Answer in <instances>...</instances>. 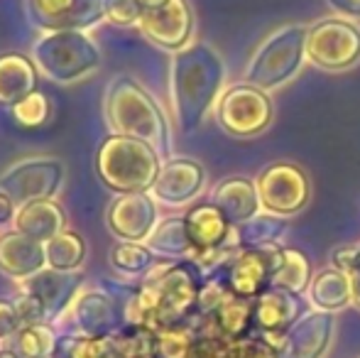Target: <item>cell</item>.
Returning a JSON list of instances; mask_svg holds the SVG:
<instances>
[{
    "label": "cell",
    "mask_w": 360,
    "mask_h": 358,
    "mask_svg": "<svg viewBox=\"0 0 360 358\" xmlns=\"http://www.w3.org/2000/svg\"><path fill=\"white\" fill-rule=\"evenodd\" d=\"M272 265H275V245L272 248H240L231 263L221 270V280L231 295L255 302L262 292L272 287Z\"/></svg>",
    "instance_id": "9a60e30c"
},
{
    "label": "cell",
    "mask_w": 360,
    "mask_h": 358,
    "mask_svg": "<svg viewBox=\"0 0 360 358\" xmlns=\"http://www.w3.org/2000/svg\"><path fill=\"white\" fill-rule=\"evenodd\" d=\"M138 27L152 44L176 54L191 44L194 10L189 0H167L157 8H145Z\"/></svg>",
    "instance_id": "4fadbf2b"
},
{
    "label": "cell",
    "mask_w": 360,
    "mask_h": 358,
    "mask_svg": "<svg viewBox=\"0 0 360 358\" xmlns=\"http://www.w3.org/2000/svg\"><path fill=\"white\" fill-rule=\"evenodd\" d=\"M331 268L346 272L348 277H353L360 272V243H348L338 245L331 250Z\"/></svg>",
    "instance_id": "74e56055"
},
{
    "label": "cell",
    "mask_w": 360,
    "mask_h": 358,
    "mask_svg": "<svg viewBox=\"0 0 360 358\" xmlns=\"http://www.w3.org/2000/svg\"><path fill=\"white\" fill-rule=\"evenodd\" d=\"M206 277L191 260H160L143 282L155 290L160 302V324H189L196 314V302Z\"/></svg>",
    "instance_id": "8992f818"
},
{
    "label": "cell",
    "mask_w": 360,
    "mask_h": 358,
    "mask_svg": "<svg viewBox=\"0 0 360 358\" xmlns=\"http://www.w3.org/2000/svg\"><path fill=\"white\" fill-rule=\"evenodd\" d=\"M309 300H311L314 309L319 312H336L346 309L348 305H353L351 295V277L346 272L336 268H323L314 275L311 285H309Z\"/></svg>",
    "instance_id": "484cf974"
},
{
    "label": "cell",
    "mask_w": 360,
    "mask_h": 358,
    "mask_svg": "<svg viewBox=\"0 0 360 358\" xmlns=\"http://www.w3.org/2000/svg\"><path fill=\"white\" fill-rule=\"evenodd\" d=\"M18 287L32 292V295H37L44 302L49 324H54V321L62 319V314L69 309L74 297L84 287V275L81 272H59L52 268H44L34 277H30V280L18 282Z\"/></svg>",
    "instance_id": "ffe728a7"
},
{
    "label": "cell",
    "mask_w": 360,
    "mask_h": 358,
    "mask_svg": "<svg viewBox=\"0 0 360 358\" xmlns=\"http://www.w3.org/2000/svg\"><path fill=\"white\" fill-rule=\"evenodd\" d=\"M49 110H52L49 98L44 94H39V91H34L27 98L20 101L18 106H13V118L25 128H39V125H44L49 120Z\"/></svg>",
    "instance_id": "e575fe53"
},
{
    "label": "cell",
    "mask_w": 360,
    "mask_h": 358,
    "mask_svg": "<svg viewBox=\"0 0 360 358\" xmlns=\"http://www.w3.org/2000/svg\"><path fill=\"white\" fill-rule=\"evenodd\" d=\"M67 181V165L59 158H25L0 174V191L18 206L54 199Z\"/></svg>",
    "instance_id": "9c48e42d"
},
{
    "label": "cell",
    "mask_w": 360,
    "mask_h": 358,
    "mask_svg": "<svg viewBox=\"0 0 360 358\" xmlns=\"http://www.w3.org/2000/svg\"><path fill=\"white\" fill-rule=\"evenodd\" d=\"M13 229L39 243H47L54 236L67 231V214L57 199H42L32 204L18 206Z\"/></svg>",
    "instance_id": "603a6c76"
},
{
    "label": "cell",
    "mask_w": 360,
    "mask_h": 358,
    "mask_svg": "<svg viewBox=\"0 0 360 358\" xmlns=\"http://www.w3.org/2000/svg\"><path fill=\"white\" fill-rule=\"evenodd\" d=\"M307 62V27L285 25L260 44L245 67V82L265 91L292 82Z\"/></svg>",
    "instance_id": "5b68a950"
},
{
    "label": "cell",
    "mask_w": 360,
    "mask_h": 358,
    "mask_svg": "<svg viewBox=\"0 0 360 358\" xmlns=\"http://www.w3.org/2000/svg\"><path fill=\"white\" fill-rule=\"evenodd\" d=\"M307 59L323 72H348L360 62V27L346 18H323L307 27Z\"/></svg>",
    "instance_id": "ba28073f"
},
{
    "label": "cell",
    "mask_w": 360,
    "mask_h": 358,
    "mask_svg": "<svg viewBox=\"0 0 360 358\" xmlns=\"http://www.w3.org/2000/svg\"><path fill=\"white\" fill-rule=\"evenodd\" d=\"M304 314H307V309H304L302 295L280 290V287H270V290L262 292L255 300V314H252V319H255V331L260 334V339L267 346H272L282 358L287 331Z\"/></svg>",
    "instance_id": "7c38bea8"
},
{
    "label": "cell",
    "mask_w": 360,
    "mask_h": 358,
    "mask_svg": "<svg viewBox=\"0 0 360 358\" xmlns=\"http://www.w3.org/2000/svg\"><path fill=\"white\" fill-rule=\"evenodd\" d=\"M314 265L309 255L299 248L275 245V265H272V287L304 295L309 292V285L314 280Z\"/></svg>",
    "instance_id": "d4e9b609"
},
{
    "label": "cell",
    "mask_w": 360,
    "mask_h": 358,
    "mask_svg": "<svg viewBox=\"0 0 360 358\" xmlns=\"http://www.w3.org/2000/svg\"><path fill=\"white\" fill-rule=\"evenodd\" d=\"M32 23L44 32L52 30H86L103 20L101 0H27Z\"/></svg>",
    "instance_id": "d6986e66"
},
{
    "label": "cell",
    "mask_w": 360,
    "mask_h": 358,
    "mask_svg": "<svg viewBox=\"0 0 360 358\" xmlns=\"http://www.w3.org/2000/svg\"><path fill=\"white\" fill-rule=\"evenodd\" d=\"M341 18H360V0H326Z\"/></svg>",
    "instance_id": "60d3db41"
},
{
    "label": "cell",
    "mask_w": 360,
    "mask_h": 358,
    "mask_svg": "<svg viewBox=\"0 0 360 358\" xmlns=\"http://www.w3.org/2000/svg\"><path fill=\"white\" fill-rule=\"evenodd\" d=\"M44 253H47V268L59 272H81L89 255V245L84 236L67 229L44 243Z\"/></svg>",
    "instance_id": "f1b7e54d"
},
{
    "label": "cell",
    "mask_w": 360,
    "mask_h": 358,
    "mask_svg": "<svg viewBox=\"0 0 360 358\" xmlns=\"http://www.w3.org/2000/svg\"><path fill=\"white\" fill-rule=\"evenodd\" d=\"M351 295H353V307L360 309V272L351 277Z\"/></svg>",
    "instance_id": "b9f144b4"
},
{
    "label": "cell",
    "mask_w": 360,
    "mask_h": 358,
    "mask_svg": "<svg viewBox=\"0 0 360 358\" xmlns=\"http://www.w3.org/2000/svg\"><path fill=\"white\" fill-rule=\"evenodd\" d=\"M211 201L228 216L233 226H243L250 219L260 214V194H257V184L250 177H228L218 181L211 191Z\"/></svg>",
    "instance_id": "7402d4cb"
},
{
    "label": "cell",
    "mask_w": 360,
    "mask_h": 358,
    "mask_svg": "<svg viewBox=\"0 0 360 358\" xmlns=\"http://www.w3.org/2000/svg\"><path fill=\"white\" fill-rule=\"evenodd\" d=\"M105 120L118 135L150 143L162 158H172V130L165 110L138 79L118 74L105 89Z\"/></svg>",
    "instance_id": "7a4b0ae2"
},
{
    "label": "cell",
    "mask_w": 360,
    "mask_h": 358,
    "mask_svg": "<svg viewBox=\"0 0 360 358\" xmlns=\"http://www.w3.org/2000/svg\"><path fill=\"white\" fill-rule=\"evenodd\" d=\"M39 69L32 57L22 52L0 54V106H18L37 91Z\"/></svg>",
    "instance_id": "cb8c5ba5"
},
{
    "label": "cell",
    "mask_w": 360,
    "mask_h": 358,
    "mask_svg": "<svg viewBox=\"0 0 360 358\" xmlns=\"http://www.w3.org/2000/svg\"><path fill=\"white\" fill-rule=\"evenodd\" d=\"M336 339V314L311 309L287 331L282 358H326Z\"/></svg>",
    "instance_id": "ac0fdd59"
},
{
    "label": "cell",
    "mask_w": 360,
    "mask_h": 358,
    "mask_svg": "<svg viewBox=\"0 0 360 358\" xmlns=\"http://www.w3.org/2000/svg\"><path fill=\"white\" fill-rule=\"evenodd\" d=\"M147 248L167 260H194L196 248L189 238L184 216H167L147 238Z\"/></svg>",
    "instance_id": "4316f807"
},
{
    "label": "cell",
    "mask_w": 360,
    "mask_h": 358,
    "mask_svg": "<svg viewBox=\"0 0 360 358\" xmlns=\"http://www.w3.org/2000/svg\"><path fill=\"white\" fill-rule=\"evenodd\" d=\"M252 314H255V302L240 300V297L231 295L221 307H218L216 314L209 317V321L218 334L226 336L228 341H240V339H248L250 331L255 329Z\"/></svg>",
    "instance_id": "83f0119b"
},
{
    "label": "cell",
    "mask_w": 360,
    "mask_h": 358,
    "mask_svg": "<svg viewBox=\"0 0 360 358\" xmlns=\"http://www.w3.org/2000/svg\"><path fill=\"white\" fill-rule=\"evenodd\" d=\"M260 206L265 214L289 219L307 209L311 199V179L294 162H272L255 179Z\"/></svg>",
    "instance_id": "30bf717a"
},
{
    "label": "cell",
    "mask_w": 360,
    "mask_h": 358,
    "mask_svg": "<svg viewBox=\"0 0 360 358\" xmlns=\"http://www.w3.org/2000/svg\"><path fill=\"white\" fill-rule=\"evenodd\" d=\"M20 329H22V319H20L15 302L0 297V344L13 341Z\"/></svg>",
    "instance_id": "f35d334b"
},
{
    "label": "cell",
    "mask_w": 360,
    "mask_h": 358,
    "mask_svg": "<svg viewBox=\"0 0 360 358\" xmlns=\"http://www.w3.org/2000/svg\"><path fill=\"white\" fill-rule=\"evenodd\" d=\"M196 331L191 324L165 326L155 334V358H189Z\"/></svg>",
    "instance_id": "d6a6232c"
},
{
    "label": "cell",
    "mask_w": 360,
    "mask_h": 358,
    "mask_svg": "<svg viewBox=\"0 0 360 358\" xmlns=\"http://www.w3.org/2000/svg\"><path fill=\"white\" fill-rule=\"evenodd\" d=\"M105 224L110 234L125 243H147L160 224V211L152 194H118L105 209Z\"/></svg>",
    "instance_id": "5bb4252c"
},
{
    "label": "cell",
    "mask_w": 360,
    "mask_h": 358,
    "mask_svg": "<svg viewBox=\"0 0 360 358\" xmlns=\"http://www.w3.org/2000/svg\"><path fill=\"white\" fill-rule=\"evenodd\" d=\"M13 302H15V307H18V314H20V319H22V326L49 321L47 307H44V302L39 300L37 295H32V292L20 290L18 287V295H15Z\"/></svg>",
    "instance_id": "d590c367"
},
{
    "label": "cell",
    "mask_w": 360,
    "mask_h": 358,
    "mask_svg": "<svg viewBox=\"0 0 360 358\" xmlns=\"http://www.w3.org/2000/svg\"><path fill=\"white\" fill-rule=\"evenodd\" d=\"M184 224L196 248V255L211 253V250H240L238 226H233L211 199L191 206L184 214Z\"/></svg>",
    "instance_id": "2e32d148"
},
{
    "label": "cell",
    "mask_w": 360,
    "mask_h": 358,
    "mask_svg": "<svg viewBox=\"0 0 360 358\" xmlns=\"http://www.w3.org/2000/svg\"><path fill=\"white\" fill-rule=\"evenodd\" d=\"M39 74L54 84H74L91 77L103 64L98 42L86 30H52L42 32L30 52Z\"/></svg>",
    "instance_id": "277c9868"
},
{
    "label": "cell",
    "mask_w": 360,
    "mask_h": 358,
    "mask_svg": "<svg viewBox=\"0 0 360 358\" xmlns=\"http://www.w3.org/2000/svg\"><path fill=\"white\" fill-rule=\"evenodd\" d=\"M59 334L54 324L42 321V324H27L18 331L13 339V351L20 358H52L57 351Z\"/></svg>",
    "instance_id": "4dcf8cb0"
},
{
    "label": "cell",
    "mask_w": 360,
    "mask_h": 358,
    "mask_svg": "<svg viewBox=\"0 0 360 358\" xmlns=\"http://www.w3.org/2000/svg\"><path fill=\"white\" fill-rule=\"evenodd\" d=\"M216 120L231 138H257L275 120V103L265 89L248 82L233 84L218 98Z\"/></svg>",
    "instance_id": "52a82bcc"
},
{
    "label": "cell",
    "mask_w": 360,
    "mask_h": 358,
    "mask_svg": "<svg viewBox=\"0 0 360 358\" xmlns=\"http://www.w3.org/2000/svg\"><path fill=\"white\" fill-rule=\"evenodd\" d=\"M162 3H167V0H143L145 8H157V5H162Z\"/></svg>",
    "instance_id": "ee69618b"
},
{
    "label": "cell",
    "mask_w": 360,
    "mask_h": 358,
    "mask_svg": "<svg viewBox=\"0 0 360 358\" xmlns=\"http://www.w3.org/2000/svg\"><path fill=\"white\" fill-rule=\"evenodd\" d=\"M44 268H47L44 243L27 238L15 229L0 234V272H5L10 280L25 282Z\"/></svg>",
    "instance_id": "44dd1931"
},
{
    "label": "cell",
    "mask_w": 360,
    "mask_h": 358,
    "mask_svg": "<svg viewBox=\"0 0 360 358\" xmlns=\"http://www.w3.org/2000/svg\"><path fill=\"white\" fill-rule=\"evenodd\" d=\"M162 170V155L130 135H108L96 150V174L115 194L152 191Z\"/></svg>",
    "instance_id": "3957f363"
},
{
    "label": "cell",
    "mask_w": 360,
    "mask_h": 358,
    "mask_svg": "<svg viewBox=\"0 0 360 358\" xmlns=\"http://www.w3.org/2000/svg\"><path fill=\"white\" fill-rule=\"evenodd\" d=\"M15 216H18V204H15L5 191H0V231H5L8 226H13Z\"/></svg>",
    "instance_id": "ab89813d"
},
{
    "label": "cell",
    "mask_w": 360,
    "mask_h": 358,
    "mask_svg": "<svg viewBox=\"0 0 360 358\" xmlns=\"http://www.w3.org/2000/svg\"><path fill=\"white\" fill-rule=\"evenodd\" d=\"M120 321H123V309H118L115 295L101 287H81L59 324L67 326V334L98 339L115 334L120 329Z\"/></svg>",
    "instance_id": "8fae6325"
},
{
    "label": "cell",
    "mask_w": 360,
    "mask_h": 358,
    "mask_svg": "<svg viewBox=\"0 0 360 358\" xmlns=\"http://www.w3.org/2000/svg\"><path fill=\"white\" fill-rule=\"evenodd\" d=\"M226 84V62L211 44L191 42L172 57L169 94L181 133H194L218 103Z\"/></svg>",
    "instance_id": "6da1fadb"
},
{
    "label": "cell",
    "mask_w": 360,
    "mask_h": 358,
    "mask_svg": "<svg viewBox=\"0 0 360 358\" xmlns=\"http://www.w3.org/2000/svg\"><path fill=\"white\" fill-rule=\"evenodd\" d=\"M108 260L113 265V270L125 277H145L160 263L157 255L147 248V243H125V241H120L115 248H110Z\"/></svg>",
    "instance_id": "1f68e13d"
},
{
    "label": "cell",
    "mask_w": 360,
    "mask_h": 358,
    "mask_svg": "<svg viewBox=\"0 0 360 358\" xmlns=\"http://www.w3.org/2000/svg\"><path fill=\"white\" fill-rule=\"evenodd\" d=\"M0 358H20L13 349H0Z\"/></svg>",
    "instance_id": "7bdbcfd3"
},
{
    "label": "cell",
    "mask_w": 360,
    "mask_h": 358,
    "mask_svg": "<svg viewBox=\"0 0 360 358\" xmlns=\"http://www.w3.org/2000/svg\"><path fill=\"white\" fill-rule=\"evenodd\" d=\"M143 13V0H101V15L115 27H138Z\"/></svg>",
    "instance_id": "836d02e7"
},
{
    "label": "cell",
    "mask_w": 360,
    "mask_h": 358,
    "mask_svg": "<svg viewBox=\"0 0 360 358\" xmlns=\"http://www.w3.org/2000/svg\"><path fill=\"white\" fill-rule=\"evenodd\" d=\"M231 358H280L272 346H267L265 341L257 336V339H240L231 341Z\"/></svg>",
    "instance_id": "8d00e7d4"
},
{
    "label": "cell",
    "mask_w": 360,
    "mask_h": 358,
    "mask_svg": "<svg viewBox=\"0 0 360 358\" xmlns=\"http://www.w3.org/2000/svg\"><path fill=\"white\" fill-rule=\"evenodd\" d=\"M285 231V219L272 214H257L248 224L238 226V238H240V248H272L282 243Z\"/></svg>",
    "instance_id": "f546056e"
},
{
    "label": "cell",
    "mask_w": 360,
    "mask_h": 358,
    "mask_svg": "<svg viewBox=\"0 0 360 358\" xmlns=\"http://www.w3.org/2000/svg\"><path fill=\"white\" fill-rule=\"evenodd\" d=\"M206 170L201 162L191 158H169L162 162L157 181L150 194L155 201L167 206H186L204 191Z\"/></svg>",
    "instance_id": "e0dca14e"
}]
</instances>
